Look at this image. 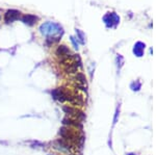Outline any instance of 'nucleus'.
Returning a JSON list of instances; mask_svg holds the SVG:
<instances>
[{
    "label": "nucleus",
    "instance_id": "nucleus-3",
    "mask_svg": "<svg viewBox=\"0 0 156 155\" xmlns=\"http://www.w3.org/2000/svg\"><path fill=\"white\" fill-rule=\"evenodd\" d=\"M58 133H59L61 139L69 142V143L72 144V145L77 144L78 142H79V139H80L79 135H78L77 131H75L72 127H68V126L61 127V129H59V132H58Z\"/></svg>",
    "mask_w": 156,
    "mask_h": 155
},
{
    "label": "nucleus",
    "instance_id": "nucleus-12",
    "mask_svg": "<svg viewBox=\"0 0 156 155\" xmlns=\"http://www.w3.org/2000/svg\"><path fill=\"white\" fill-rule=\"evenodd\" d=\"M140 87H142V85H140L138 81H134V82H132V83H131V85H130L131 89H132L133 92H135V91H140Z\"/></svg>",
    "mask_w": 156,
    "mask_h": 155
},
{
    "label": "nucleus",
    "instance_id": "nucleus-9",
    "mask_svg": "<svg viewBox=\"0 0 156 155\" xmlns=\"http://www.w3.org/2000/svg\"><path fill=\"white\" fill-rule=\"evenodd\" d=\"M145 46H146V45H145L144 43L138 42L136 44L134 45V48H133V53H134L138 57L143 56V54H144Z\"/></svg>",
    "mask_w": 156,
    "mask_h": 155
},
{
    "label": "nucleus",
    "instance_id": "nucleus-8",
    "mask_svg": "<svg viewBox=\"0 0 156 155\" xmlns=\"http://www.w3.org/2000/svg\"><path fill=\"white\" fill-rule=\"evenodd\" d=\"M21 21L23 22L24 24H26V25L28 26H32L35 24V22L37 21V17L33 16V15H25V16H23L21 18Z\"/></svg>",
    "mask_w": 156,
    "mask_h": 155
},
{
    "label": "nucleus",
    "instance_id": "nucleus-1",
    "mask_svg": "<svg viewBox=\"0 0 156 155\" xmlns=\"http://www.w3.org/2000/svg\"><path fill=\"white\" fill-rule=\"evenodd\" d=\"M41 35L46 37V39H58L61 40V37L63 35V27L58 23L55 22H45L40 26Z\"/></svg>",
    "mask_w": 156,
    "mask_h": 155
},
{
    "label": "nucleus",
    "instance_id": "nucleus-14",
    "mask_svg": "<svg viewBox=\"0 0 156 155\" xmlns=\"http://www.w3.org/2000/svg\"><path fill=\"white\" fill-rule=\"evenodd\" d=\"M119 115H120V105L116 107V113H114V125H116V121H118V118H119Z\"/></svg>",
    "mask_w": 156,
    "mask_h": 155
},
{
    "label": "nucleus",
    "instance_id": "nucleus-18",
    "mask_svg": "<svg viewBox=\"0 0 156 155\" xmlns=\"http://www.w3.org/2000/svg\"><path fill=\"white\" fill-rule=\"evenodd\" d=\"M0 19H1V16H0Z\"/></svg>",
    "mask_w": 156,
    "mask_h": 155
},
{
    "label": "nucleus",
    "instance_id": "nucleus-17",
    "mask_svg": "<svg viewBox=\"0 0 156 155\" xmlns=\"http://www.w3.org/2000/svg\"><path fill=\"white\" fill-rule=\"evenodd\" d=\"M47 155H54V154H47Z\"/></svg>",
    "mask_w": 156,
    "mask_h": 155
},
{
    "label": "nucleus",
    "instance_id": "nucleus-13",
    "mask_svg": "<svg viewBox=\"0 0 156 155\" xmlns=\"http://www.w3.org/2000/svg\"><path fill=\"white\" fill-rule=\"evenodd\" d=\"M70 40H71V42H72V44H73V47H74L76 50L79 49V43H78L77 39H75L74 37H73V35H71V37H70Z\"/></svg>",
    "mask_w": 156,
    "mask_h": 155
},
{
    "label": "nucleus",
    "instance_id": "nucleus-4",
    "mask_svg": "<svg viewBox=\"0 0 156 155\" xmlns=\"http://www.w3.org/2000/svg\"><path fill=\"white\" fill-rule=\"evenodd\" d=\"M61 109H63V111L66 115L69 116V118H72V119H75V120H78V121L84 119L83 113L75 107H72V106H69V105H64L61 107Z\"/></svg>",
    "mask_w": 156,
    "mask_h": 155
},
{
    "label": "nucleus",
    "instance_id": "nucleus-7",
    "mask_svg": "<svg viewBox=\"0 0 156 155\" xmlns=\"http://www.w3.org/2000/svg\"><path fill=\"white\" fill-rule=\"evenodd\" d=\"M79 122L80 121L75 120V119H72V118H65L63 120V124L65 125V126L74 127V128H79V129H81L82 126Z\"/></svg>",
    "mask_w": 156,
    "mask_h": 155
},
{
    "label": "nucleus",
    "instance_id": "nucleus-11",
    "mask_svg": "<svg viewBox=\"0 0 156 155\" xmlns=\"http://www.w3.org/2000/svg\"><path fill=\"white\" fill-rule=\"evenodd\" d=\"M76 35H77V39H78L80 44H84V43H85V41H84V39H85L84 33L82 32L80 29H76Z\"/></svg>",
    "mask_w": 156,
    "mask_h": 155
},
{
    "label": "nucleus",
    "instance_id": "nucleus-6",
    "mask_svg": "<svg viewBox=\"0 0 156 155\" xmlns=\"http://www.w3.org/2000/svg\"><path fill=\"white\" fill-rule=\"evenodd\" d=\"M21 13L17 10H8L4 14V21L6 23H12V22L16 21V20L20 19Z\"/></svg>",
    "mask_w": 156,
    "mask_h": 155
},
{
    "label": "nucleus",
    "instance_id": "nucleus-2",
    "mask_svg": "<svg viewBox=\"0 0 156 155\" xmlns=\"http://www.w3.org/2000/svg\"><path fill=\"white\" fill-rule=\"evenodd\" d=\"M51 96L54 100L58 102H70L72 104H78V97L74 96L70 91L65 87H57L51 91Z\"/></svg>",
    "mask_w": 156,
    "mask_h": 155
},
{
    "label": "nucleus",
    "instance_id": "nucleus-10",
    "mask_svg": "<svg viewBox=\"0 0 156 155\" xmlns=\"http://www.w3.org/2000/svg\"><path fill=\"white\" fill-rule=\"evenodd\" d=\"M77 68H78V66H77V63H69V65H67V67H66V73H69V74H72V73H75L77 71Z\"/></svg>",
    "mask_w": 156,
    "mask_h": 155
},
{
    "label": "nucleus",
    "instance_id": "nucleus-15",
    "mask_svg": "<svg viewBox=\"0 0 156 155\" xmlns=\"http://www.w3.org/2000/svg\"><path fill=\"white\" fill-rule=\"evenodd\" d=\"M33 145H31V147L32 148H37V146H40V147H44V145H43L42 143H40V142H33Z\"/></svg>",
    "mask_w": 156,
    "mask_h": 155
},
{
    "label": "nucleus",
    "instance_id": "nucleus-16",
    "mask_svg": "<svg viewBox=\"0 0 156 155\" xmlns=\"http://www.w3.org/2000/svg\"><path fill=\"white\" fill-rule=\"evenodd\" d=\"M125 155H138L136 153H133V152H129V153H126Z\"/></svg>",
    "mask_w": 156,
    "mask_h": 155
},
{
    "label": "nucleus",
    "instance_id": "nucleus-5",
    "mask_svg": "<svg viewBox=\"0 0 156 155\" xmlns=\"http://www.w3.org/2000/svg\"><path fill=\"white\" fill-rule=\"evenodd\" d=\"M103 20H104L105 24H106V27H108V28L109 27H114V26H116L120 22V18L114 13L107 14L106 16H104Z\"/></svg>",
    "mask_w": 156,
    "mask_h": 155
}]
</instances>
